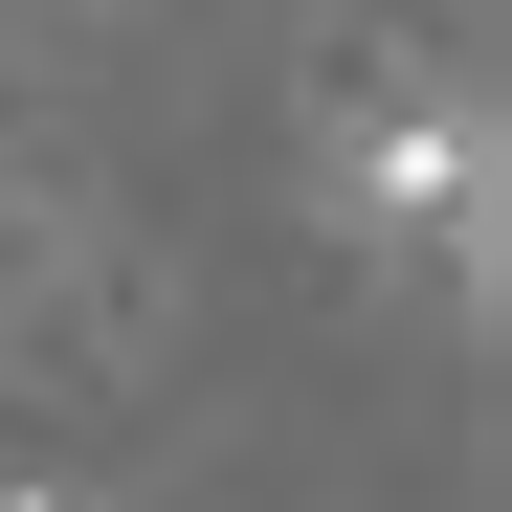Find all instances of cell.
Wrapping results in <instances>:
<instances>
[{
	"mask_svg": "<svg viewBox=\"0 0 512 512\" xmlns=\"http://www.w3.org/2000/svg\"><path fill=\"white\" fill-rule=\"evenodd\" d=\"M0 512H67V490H0Z\"/></svg>",
	"mask_w": 512,
	"mask_h": 512,
	"instance_id": "cell-2",
	"label": "cell"
},
{
	"mask_svg": "<svg viewBox=\"0 0 512 512\" xmlns=\"http://www.w3.org/2000/svg\"><path fill=\"white\" fill-rule=\"evenodd\" d=\"M334 201H357V245L490 268V112H468V90H379L357 134H334Z\"/></svg>",
	"mask_w": 512,
	"mask_h": 512,
	"instance_id": "cell-1",
	"label": "cell"
}]
</instances>
